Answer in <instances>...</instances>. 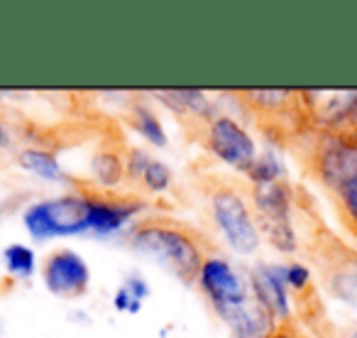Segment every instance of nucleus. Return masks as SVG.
Returning <instances> with one entry per match:
<instances>
[{"instance_id": "1", "label": "nucleus", "mask_w": 357, "mask_h": 338, "mask_svg": "<svg viewBox=\"0 0 357 338\" xmlns=\"http://www.w3.org/2000/svg\"><path fill=\"white\" fill-rule=\"evenodd\" d=\"M128 245L167 267L184 284H199L204 263L215 255V243L194 223L172 216H142L128 233Z\"/></svg>"}, {"instance_id": "2", "label": "nucleus", "mask_w": 357, "mask_h": 338, "mask_svg": "<svg viewBox=\"0 0 357 338\" xmlns=\"http://www.w3.org/2000/svg\"><path fill=\"white\" fill-rule=\"evenodd\" d=\"M206 199L211 204V216L218 228V233L225 238V243L238 255H252L259 248V226L255 219V211L250 206L248 196L243 194L235 182L225 177L211 175L201 182Z\"/></svg>"}, {"instance_id": "3", "label": "nucleus", "mask_w": 357, "mask_h": 338, "mask_svg": "<svg viewBox=\"0 0 357 338\" xmlns=\"http://www.w3.org/2000/svg\"><path fill=\"white\" fill-rule=\"evenodd\" d=\"M181 123L184 128L191 125V138L196 142H201L213 157H218L220 162L238 169L243 175H248V169L257 159L252 135L230 115L211 113L206 118H181Z\"/></svg>"}, {"instance_id": "4", "label": "nucleus", "mask_w": 357, "mask_h": 338, "mask_svg": "<svg viewBox=\"0 0 357 338\" xmlns=\"http://www.w3.org/2000/svg\"><path fill=\"white\" fill-rule=\"evenodd\" d=\"M22 223H25L27 233L37 240L91 233L89 209H86V199L79 191H69V194L35 201L22 214Z\"/></svg>"}, {"instance_id": "5", "label": "nucleus", "mask_w": 357, "mask_h": 338, "mask_svg": "<svg viewBox=\"0 0 357 338\" xmlns=\"http://www.w3.org/2000/svg\"><path fill=\"white\" fill-rule=\"evenodd\" d=\"M74 191H79L86 199V209H89V226L91 233L105 238L113 235L135 219L142 216L147 209V201L142 194H128V191H115L98 186L93 179L91 182H74Z\"/></svg>"}, {"instance_id": "6", "label": "nucleus", "mask_w": 357, "mask_h": 338, "mask_svg": "<svg viewBox=\"0 0 357 338\" xmlns=\"http://www.w3.org/2000/svg\"><path fill=\"white\" fill-rule=\"evenodd\" d=\"M255 219L267 240L282 253L296 250V233L291 226V189L287 182L255 184L250 191Z\"/></svg>"}, {"instance_id": "7", "label": "nucleus", "mask_w": 357, "mask_h": 338, "mask_svg": "<svg viewBox=\"0 0 357 338\" xmlns=\"http://www.w3.org/2000/svg\"><path fill=\"white\" fill-rule=\"evenodd\" d=\"M42 282L47 292L61 299H79L91 287V267L76 250L56 248L42 260Z\"/></svg>"}, {"instance_id": "8", "label": "nucleus", "mask_w": 357, "mask_h": 338, "mask_svg": "<svg viewBox=\"0 0 357 338\" xmlns=\"http://www.w3.org/2000/svg\"><path fill=\"white\" fill-rule=\"evenodd\" d=\"M303 110L308 123L323 133H347L355 125L357 89L333 91H301Z\"/></svg>"}, {"instance_id": "9", "label": "nucleus", "mask_w": 357, "mask_h": 338, "mask_svg": "<svg viewBox=\"0 0 357 338\" xmlns=\"http://www.w3.org/2000/svg\"><path fill=\"white\" fill-rule=\"evenodd\" d=\"M199 287L218 314L243 307L245 302L252 299V294H250L245 279L238 274V270L220 255H211L204 263L199 274Z\"/></svg>"}, {"instance_id": "10", "label": "nucleus", "mask_w": 357, "mask_h": 338, "mask_svg": "<svg viewBox=\"0 0 357 338\" xmlns=\"http://www.w3.org/2000/svg\"><path fill=\"white\" fill-rule=\"evenodd\" d=\"M313 167L318 179L340 191L357 172V149L345 133H323L313 149Z\"/></svg>"}, {"instance_id": "11", "label": "nucleus", "mask_w": 357, "mask_h": 338, "mask_svg": "<svg viewBox=\"0 0 357 338\" xmlns=\"http://www.w3.org/2000/svg\"><path fill=\"white\" fill-rule=\"evenodd\" d=\"M252 297L277 318V323L291 321V304H289V284L284 277V265L262 263L255 267L250 277Z\"/></svg>"}, {"instance_id": "12", "label": "nucleus", "mask_w": 357, "mask_h": 338, "mask_svg": "<svg viewBox=\"0 0 357 338\" xmlns=\"http://www.w3.org/2000/svg\"><path fill=\"white\" fill-rule=\"evenodd\" d=\"M218 316L228 323L235 338H267L279 326L277 318L255 297L250 302H245L243 307L228 309V311L218 314Z\"/></svg>"}, {"instance_id": "13", "label": "nucleus", "mask_w": 357, "mask_h": 338, "mask_svg": "<svg viewBox=\"0 0 357 338\" xmlns=\"http://www.w3.org/2000/svg\"><path fill=\"white\" fill-rule=\"evenodd\" d=\"M15 162L20 164L25 172L40 177V179L47 182H66L69 177L64 175L59 159L52 149H42V147H25L17 152Z\"/></svg>"}, {"instance_id": "14", "label": "nucleus", "mask_w": 357, "mask_h": 338, "mask_svg": "<svg viewBox=\"0 0 357 338\" xmlns=\"http://www.w3.org/2000/svg\"><path fill=\"white\" fill-rule=\"evenodd\" d=\"M96 184L105 189H115L120 182H125V149L118 147H103L91 159Z\"/></svg>"}, {"instance_id": "15", "label": "nucleus", "mask_w": 357, "mask_h": 338, "mask_svg": "<svg viewBox=\"0 0 357 338\" xmlns=\"http://www.w3.org/2000/svg\"><path fill=\"white\" fill-rule=\"evenodd\" d=\"M130 123H132L135 133L142 135L149 145H154V147H167V133H164L162 123H159V118L154 115V110L149 108L147 103L135 101V103L130 105Z\"/></svg>"}, {"instance_id": "16", "label": "nucleus", "mask_w": 357, "mask_h": 338, "mask_svg": "<svg viewBox=\"0 0 357 338\" xmlns=\"http://www.w3.org/2000/svg\"><path fill=\"white\" fill-rule=\"evenodd\" d=\"M3 263H6V270L13 279H30L35 274L37 260L32 248L22 243H10L3 250Z\"/></svg>"}, {"instance_id": "17", "label": "nucleus", "mask_w": 357, "mask_h": 338, "mask_svg": "<svg viewBox=\"0 0 357 338\" xmlns=\"http://www.w3.org/2000/svg\"><path fill=\"white\" fill-rule=\"evenodd\" d=\"M250 182L255 184H272V182H282L284 179V164L277 159V154L272 152H262L257 154V159L252 162V167L248 169Z\"/></svg>"}, {"instance_id": "18", "label": "nucleus", "mask_w": 357, "mask_h": 338, "mask_svg": "<svg viewBox=\"0 0 357 338\" xmlns=\"http://www.w3.org/2000/svg\"><path fill=\"white\" fill-rule=\"evenodd\" d=\"M172 179L174 177H172L169 164H164L162 159L152 157L147 167H144V175L137 186L144 191V194H164V191L172 186Z\"/></svg>"}, {"instance_id": "19", "label": "nucleus", "mask_w": 357, "mask_h": 338, "mask_svg": "<svg viewBox=\"0 0 357 338\" xmlns=\"http://www.w3.org/2000/svg\"><path fill=\"white\" fill-rule=\"evenodd\" d=\"M149 159L152 157L139 147L125 149V182H130V184L137 186L139 179H142V175H144V167L149 164Z\"/></svg>"}, {"instance_id": "20", "label": "nucleus", "mask_w": 357, "mask_h": 338, "mask_svg": "<svg viewBox=\"0 0 357 338\" xmlns=\"http://www.w3.org/2000/svg\"><path fill=\"white\" fill-rule=\"evenodd\" d=\"M340 196V206H342V214H345L347 223L352 226V230L357 233V172L352 175V179L337 191Z\"/></svg>"}, {"instance_id": "21", "label": "nucleus", "mask_w": 357, "mask_h": 338, "mask_svg": "<svg viewBox=\"0 0 357 338\" xmlns=\"http://www.w3.org/2000/svg\"><path fill=\"white\" fill-rule=\"evenodd\" d=\"M284 277H287L289 289H296V292H303L311 282V272H308L306 265L301 263H289L284 265Z\"/></svg>"}, {"instance_id": "22", "label": "nucleus", "mask_w": 357, "mask_h": 338, "mask_svg": "<svg viewBox=\"0 0 357 338\" xmlns=\"http://www.w3.org/2000/svg\"><path fill=\"white\" fill-rule=\"evenodd\" d=\"M120 287H123L125 292L135 299V302H144V299L149 297V284L144 282L142 277H137V274H130V277H125V282L120 284Z\"/></svg>"}, {"instance_id": "23", "label": "nucleus", "mask_w": 357, "mask_h": 338, "mask_svg": "<svg viewBox=\"0 0 357 338\" xmlns=\"http://www.w3.org/2000/svg\"><path fill=\"white\" fill-rule=\"evenodd\" d=\"M113 307L118 309V311H123V314H137L139 309H142V302H135V299L130 297L123 287H120L118 292H115V297H113Z\"/></svg>"}, {"instance_id": "24", "label": "nucleus", "mask_w": 357, "mask_h": 338, "mask_svg": "<svg viewBox=\"0 0 357 338\" xmlns=\"http://www.w3.org/2000/svg\"><path fill=\"white\" fill-rule=\"evenodd\" d=\"M267 338H303V336L296 331V328H294L291 321H287V323H279V326L274 328V331L269 333Z\"/></svg>"}, {"instance_id": "25", "label": "nucleus", "mask_w": 357, "mask_h": 338, "mask_svg": "<svg viewBox=\"0 0 357 338\" xmlns=\"http://www.w3.org/2000/svg\"><path fill=\"white\" fill-rule=\"evenodd\" d=\"M10 130H8V125H6V120L0 118V149H6V147H10Z\"/></svg>"}, {"instance_id": "26", "label": "nucleus", "mask_w": 357, "mask_h": 338, "mask_svg": "<svg viewBox=\"0 0 357 338\" xmlns=\"http://www.w3.org/2000/svg\"><path fill=\"white\" fill-rule=\"evenodd\" d=\"M347 138H350V142L352 145H355V149H357V125H355V128H350V130H347Z\"/></svg>"}, {"instance_id": "27", "label": "nucleus", "mask_w": 357, "mask_h": 338, "mask_svg": "<svg viewBox=\"0 0 357 338\" xmlns=\"http://www.w3.org/2000/svg\"><path fill=\"white\" fill-rule=\"evenodd\" d=\"M355 125H357V108H355ZM355 125H352V128H355Z\"/></svg>"}, {"instance_id": "28", "label": "nucleus", "mask_w": 357, "mask_h": 338, "mask_svg": "<svg viewBox=\"0 0 357 338\" xmlns=\"http://www.w3.org/2000/svg\"><path fill=\"white\" fill-rule=\"evenodd\" d=\"M352 338H357V331H355V333H352Z\"/></svg>"}]
</instances>
